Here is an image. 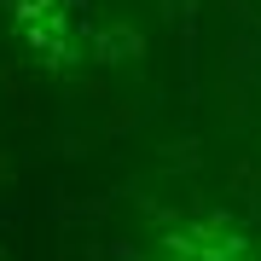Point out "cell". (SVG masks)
Listing matches in <instances>:
<instances>
[{
	"instance_id": "1",
	"label": "cell",
	"mask_w": 261,
	"mask_h": 261,
	"mask_svg": "<svg viewBox=\"0 0 261 261\" xmlns=\"http://www.w3.org/2000/svg\"><path fill=\"white\" fill-rule=\"evenodd\" d=\"M6 18L18 29V41L41 58L47 70H70L82 47H75V23L64 0H6Z\"/></svg>"
},
{
	"instance_id": "2",
	"label": "cell",
	"mask_w": 261,
	"mask_h": 261,
	"mask_svg": "<svg viewBox=\"0 0 261 261\" xmlns=\"http://www.w3.org/2000/svg\"><path fill=\"white\" fill-rule=\"evenodd\" d=\"M163 261H255L250 238L221 215H192V221L163 226Z\"/></svg>"
}]
</instances>
